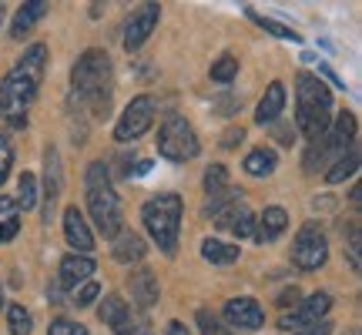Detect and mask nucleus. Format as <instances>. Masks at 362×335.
Here are the masks:
<instances>
[{"mask_svg": "<svg viewBox=\"0 0 362 335\" xmlns=\"http://www.w3.org/2000/svg\"><path fill=\"white\" fill-rule=\"evenodd\" d=\"M44 61H47V47H44V44H34V47L21 57V64L0 81V117H4L11 128H24L27 124V107L37 98L40 78H44Z\"/></svg>", "mask_w": 362, "mask_h": 335, "instance_id": "f257e3e1", "label": "nucleus"}, {"mask_svg": "<svg viewBox=\"0 0 362 335\" xmlns=\"http://www.w3.org/2000/svg\"><path fill=\"white\" fill-rule=\"evenodd\" d=\"M329 124H332V94L315 74L302 71L296 78V128L309 141H315L329 131Z\"/></svg>", "mask_w": 362, "mask_h": 335, "instance_id": "f03ea898", "label": "nucleus"}, {"mask_svg": "<svg viewBox=\"0 0 362 335\" xmlns=\"http://www.w3.org/2000/svg\"><path fill=\"white\" fill-rule=\"evenodd\" d=\"M111 81H115L111 57H107L104 51H98V47H90V51L81 54L78 64H74V71H71L74 94H81L98 117L107 114L104 107H107V101H111Z\"/></svg>", "mask_w": 362, "mask_h": 335, "instance_id": "7ed1b4c3", "label": "nucleus"}, {"mask_svg": "<svg viewBox=\"0 0 362 335\" xmlns=\"http://www.w3.org/2000/svg\"><path fill=\"white\" fill-rule=\"evenodd\" d=\"M84 184H88V211L98 232L104 238H117L121 235V201H117V192L111 188V171L104 161H94L84 175Z\"/></svg>", "mask_w": 362, "mask_h": 335, "instance_id": "20e7f679", "label": "nucleus"}, {"mask_svg": "<svg viewBox=\"0 0 362 335\" xmlns=\"http://www.w3.org/2000/svg\"><path fill=\"white\" fill-rule=\"evenodd\" d=\"M181 211H185V205H181V198L175 192L158 194L151 201H144V208H141L144 228H148V235L155 238L165 255H175V248H178Z\"/></svg>", "mask_w": 362, "mask_h": 335, "instance_id": "39448f33", "label": "nucleus"}, {"mask_svg": "<svg viewBox=\"0 0 362 335\" xmlns=\"http://www.w3.org/2000/svg\"><path fill=\"white\" fill-rule=\"evenodd\" d=\"M352 141H356V117H352L349 111H342V114L329 124V131H325L322 138H315V141L309 144V151H305V171L315 175L319 168L332 165L346 148H352Z\"/></svg>", "mask_w": 362, "mask_h": 335, "instance_id": "423d86ee", "label": "nucleus"}, {"mask_svg": "<svg viewBox=\"0 0 362 335\" xmlns=\"http://www.w3.org/2000/svg\"><path fill=\"white\" fill-rule=\"evenodd\" d=\"M198 134H194V128L185 121V117L171 114L165 124H161V131H158V155L168 158V161H175V165H181V161H192L194 155H198Z\"/></svg>", "mask_w": 362, "mask_h": 335, "instance_id": "0eeeda50", "label": "nucleus"}, {"mask_svg": "<svg viewBox=\"0 0 362 335\" xmlns=\"http://www.w3.org/2000/svg\"><path fill=\"white\" fill-rule=\"evenodd\" d=\"M325 258H329V242H325L322 228H319L315 221L302 225L296 235V242H292V261H296V269L319 271L325 265Z\"/></svg>", "mask_w": 362, "mask_h": 335, "instance_id": "6e6552de", "label": "nucleus"}, {"mask_svg": "<svg viewBox=\"0 0 362 335\" xmlns=\"http://www.w3.org/2000/svg\"><path fill=\"white\" fill-rule=\"evenodd\" d=\"M151 124H155V101L148 94H141V98H134L121 111V117H117V124H115V141H121V144L138 141Z\"/></svg>", "mask_w": 362, "mask_h": 335, "instance_id": "1a4fd4ad", "label": "nucleus"}, {"mask_svg": "<svg viewBox=\"0 0 362 335\" xmlns=\"http://www.w3.org/2000/svg\"><path fill=\"white\" fill-rule=\"evenodd\" d=\"M332 309V298H329V292H315V295L309 298H298V305L292 315H285L282 319V329L285 332H292V329H309V325L315 322H325V312Z\"/></svg>", "mask_w": 362, "mask_h": 335, "instance_id": "9d476101", "label": "nucleus"}, {"mask_svg": "<svg viewBox=\"0 0 362 335\" xmlns=\"http://www.w3.org/2000/svg\"><path fill=\"white\" fill-rule=\"evenodd\" d=\"M158 17H161V7L158 4H144L138 11L128 17V24H124V47L128 51H138L144 40L151 37V30L158 27Z\"/></svg>", "mask_w": 362, "mask_h": 335, "instance_id": "9b49d317", "label": "nucleus"}, {"mask_svg": "<svg viewBox=\"0 0 362 335\" xmlns=\"http://www.w3.org/2000/svg\"><path fill=\"white\" fill-rule=\"evenodd\" d=\"M225 319H228V325H238V329H262L265 325V312H262L259 298L242 295L225 305Z\"/></svg>", "mask_w": 362, "mask_h": 335, "instance_id": "f8f14e48", "label": "nucleus"}, {"mask_svg": "<svg viewBox=\"0 0 362 335\" xmlns=\"http://www.w3.org/2000/svg\"><path fill=\"white\" fill-rule=\"evenodd\" d=\"M98 319H101L104 325H111V332L115 335H131L138 325L131 322V309L128 302L121 295H107L101 302V309H98Z\"/></svg>", "mask_w": 362, "mask_h": 335, "instance_id": "ddd939ff", "label": "nucleus"}, {"mask_svg": "<svg viewBox=\"0 0 362 335\" xmlns=\"http://www.w3.org/2000/svg\"><path fill=\"white\" fill-rule=\"evenodd\" d=\"M64 235H67V245L74 248V255H88L94 248V235H90L88 221L78 211V205H71L64 211Z\"/></svg>", "mask_w": 362, "mask_h": 335, "instance_id": "4468645a", "label": "nucleus"}, {"mask_svg": "<svg viewBox=\"0 0 362 335\" xmlns=\"http://www.w3.org/2000/svg\"><path fill=\"white\" fill-rule=\"evenodd\" d=\"M215 225L225 228V232H232L235 238H252V235H255V215H252L242 201L232 208H225L221 215H215Z\"/></svg>", "mask_w": 362, "mask_h": 335, "instance_id": "2eb2a0df", "label": "nucleus"}, {"mask_svg": "<svg viewBox=\"0 0 362 335\" xmlns=\"http://www.w3.org/2000/svg\"><path fill=\"white\" fill-rule=\"evenodd\" d=\"M98 271V265H94V258L90 255H67L64 261H61V288H78V285L90 282V275Z\"/></svg>", "mask_w": 362, "mask_h": 335, "instance_id": "dca6fc26", "label": "nucleus"}, {"mask_svg": "<svg viewBox=\"0 0 362 335\" xmlns=\"http://www.w3.org/2000/svg\"><path fill=\"white\" fill-rule=\"evenodd\" d=\"M57 194H61V155L47 148V155H44V221H51V208Z\"/></svg>", "mask_w": 362, "mask_h": 335, "instance_id": "f3484780", "label": "nucleus"}, {"mask_svg": "<svg viewBox=\"0 0 362 335\" xmlns=\"http://www.w3.org/2000/svg\"><path fill=\"white\" fill-rule=\"evenodd\" d=\"M131 298H134V305L138 309H151L158 302V278L151 275V269H138V271H131Z\"/></svg>", "mask_w": 362, "mask_h": 335, "instance_id": "a211bd4d", "label": "nucleus"}, {"mask_svg": "<svg viewBox=\"0 0 362 335\" xmlns=\"http://www.w3.org/2000/svg\"><path fill=\"white\" fill-rule=\"evenodd\" d=\"M285 111V84L282 81H272L269 90H265V98L259 101V111H255V121L259 124H275Z\"/></svg>", "mask_w": 362, "mask_h": 335, "instance_id": "6ab92c4d", "label": "nucleus"}, {"mask_svg": "<svg viewBox=\"0 0 362 335\" xmlns=\"http://www.w3.org/2000/svg\"><path fill=\"white\" fill-rule=\"evenodd\" d=\"M288 228V215H285V208H279V205H272V208H265V215L259 218V228H255V242H275L279 235Z\"/></svg>", "mask_w": 362, "mask_h": 335, "instance_id": "aec40b11", "label": "nucleus"}, {"mask_svg": "<svg viewBox=\"0 0 362 335\" xmlns=\"http://www.w3.org/2000/svg\"><path fill=\"white\" fill-rule=\"evenodd\" d=\"M115 258L121 261V265H131V261H141L144 252H148V245H144V238L141 235H134V232H121L115 238Z\"/></svg>", "mask_w": 362, "mask_h": 335, "instance_id": "412c9836", "label": "nucleus"}, {"mask_svg": "<svg viewBox=\"0 0 362 335\" xmlns=\"http://www.w3.org/2000/svg\"><path fill=\"white\" fill-rule=\"evenodd\" d=\"M44 13H47V4H44V0H30V4H24V7L17 11V17H13L11 34H13L17 40H24L27 34L34 30V24H37Z\"/></svg>", "mask_w": 362, "mask_h": 335, "instance_id": "4be33fe9", "label": "nucleus"}, {"mask_svg": "<svg viewBox=\"0 0 362 335\" xmlns=\"http://www.w3.org/2000/svg\"><path fill=\"white\" fill-rule=\"evenodd\" d=\"M356 171H359V148L352 144V148H346V151L332 161V168H325V181H329V184H339V181L352 178Z\"/></svg>", "mask_w": 362, "mask_h": 335, "instance_id": "5701e85b", "label": "nucleus"}, {"mask_svg": "<svg viewBox=\"0 0 362 335\" xmlns=\"http://www.w3.org/2000/svg\"><path fill=\"white\" fill-rule=\"evenodd\" d=\"M202 258L211 261V265H232V261H238V245H228V242H218V238H205L202 242Z\"/></svg>", "mask_w": 362, "mask_h": 335, "instance_id": "b1692460", "label": "nucleus"}, {"mask_svg": "<svg viewBox=\"0 0 362 335\" xmlns=\"http://www.w3.org/2000/svg\"><path fill=\"white\" fill-rule=\"evenodd\" d=\"M275 165H279V158H275L272 148H255V151L245 158V171L252 175V178H265V175H272Z\"/></svg>", "mask_w": 362, "mask_h": 335, "instance_id": "393cba45", "label": "nucleus"}, {"mask_svg": "<svg viewBox=\"0 0 362 335\" xmlns=\"http://www.w3.org/2000/svg\"><path fill=\"white\" fill-rule=\"evenodd\" d=\"M17 232H21V218H17V201L0 194V245H4V242H11Z\"/></svg>", "mask_w": 362, "mask_h": 335, "instance_id": "a878e982", "label": "nucleus"}, {"mask_svg": "<svg viewBox=\"0 0 362 335\" xmlns=\"http://www.w3.org/2000/svg\"><path fill=\"white\" fill-rule=\"evenodd\" d=\"M17 198H13V201H17V208H24V211H30V208L37 205V178H34V175H30V171H24V175H21V181H17Z\"/></svg>", "mask_w": 362, "mask_h": 335, "instance_id": "bb28decb", "label": "nucleus"}, {"mask_svg": "<svg viewBox=\"0 0 362 335\" xmlns=\"http://www.w3.org/2000/svg\"><path fill=\"white\" fill-rule=\"evenodd\" d=\"M235 78H238V57L221 54L218 61L211 64V81H215V84H232Z\"/></svg>", "mask_w": 362, "mask_h": 335, "instance_id": "cd10ccee", "label": "nucleus"}, {"mask_svg": "<svg viewBox=\"0 0 362 335\" xmlns=\"http://www.w3.org/2000/svg\"><path fill=\"white\" fill-rule=\"evenodd\" d=\"M238 198H242V188H238V192H235V188H225L221 194H211L205 201V218H215V215H221L225 208L238 205Z\"/></svg>", "mask_w": 362, "mask_h": 335, "instance_id": "c85d7f7f", "label": "nucleus"}, {"mask_svg": "<svg viewBox=\"0 0 362 335\" xmlns=\"http://www.w3.org/2000/svg\"><path fill=\"white\" fill-rule=\"evenodd\" d=\"M228 188V171H225V165H211L205 171V192H208V198L211 194H221Z\"/></svg>", "mask_w": 362, "mask_h": 335, "instance_id": "c756f323", "label": "nucleus"}, {"mask_svg": "<svg viewBox=\"0 0 362 335\" xmlns=\"http://www.w3.org/2000/svg\"><path fill=\"white\" fill-rule=\"evenodd\" d=\"M248 17L255 20L259 27H265L269 34H275V37H282V40H298V34L292 30V27H285V24H279V20H269V17H262V13H255V11H248Z\"/></svg>", "mask_w": 362, "mask_h": 335, "instance_id": "7c9ffc66", "label": "nucleus"}, {"mask_svg": "<svg viewBox=\"0 0 362 335\" xmlns=\"http://www.w3.org/2000/svg\"><path fill=\"white\" fill-rule=\"evenodd\" d=\"M7 322H11V335H27L30 332V312L24 305H11L7 309Z\"/></svg>", "mask_w": 362, "mask_h": 335, "instance_id": "2f4dec72", "label": "nucleus"}, {"mask_svg": "<svg viewBox=\"0 0 362 335\" xmlns=\"http://www.w3.org/2000/svg\"><path fill=\"white\" fill-rule=\"evenodd\" d=\"M194 322H198V329H202V335H232L225 325L211 315L208 309H198V315H194Z\"/></svg>", "mask_w": 362, "mask_h": 335, "instance_id": "473e14b6", "label": "nucleus"}, {"mask_svg": "<svg viewBox=\"0 0 362 335\" xmlns=\"http://www.w3.org/2000/svg\"><path fill=\"white\" fill-rule=\"evenodd\" d=\"M11 165H13V144H11V138H7V131L0 128V184L11 175Z\"/></svg>", "mask_w": 362, "mask_h": 335, "instance_id": "72a5a7b5", "label": "nucleus"}, {"mask_svg": "<svg viewBox=\"0 0 362 335\" xmlns=\"http://www.w3.org/2000/svg\"><path fill=\"white\" fill-rule=\"evenodd\" d=\"M98 295H101L98 282H84L81 288H74V305H78V309H88V305H90V302H94Z\"/></svg>", "mask_w": 362, "mask_h": 335, "instance_id": "f704fd0d", "label": "nucleus"}, {"mask_svg": "<svg viewBox=\"0 0 362 335\" xmlns=\"http://www.w3.org/2000/svg\"><path fill=\"white\" fill-rule=\"evenodd\" d=\"M47 335H88V329L78 322H71V319H54Z\"/></svg>", "mask_w": 362, "mask_h": 335, "instance_id": "c9c22d12", "label": "nucleus"}, {"mask_svg": "<svg viewBox=\"0 0 362 335\" xmlns=\"http://www.w3.org/2000/svg\"><path fill=\"white\" fill-rule=\"evenodd\" d=\"M242 141H245V131H242V128L225 131V138H221V144H225V148H235V144H242Z\"/></svg>", "mask_w": 362, "mask_h": 335, "instance_id": "e433bc0d", "label": "nucleus"}, {"mask_svg": "<svg viewBox=\"0 0 362 335\" xmlns=\"http://www.w3.org/2000/svg\"><path fill=\"white\" fill-rule=\"evenodd\" d=\"M296 335H332V322H315V325H309V329H302V332H296Z\"/></svg>", "mask_w": 362, "mask_h": 335, "instance_id": "4c0bfd02", "label": "nucleus"}, {"mask_svg": "<svg viewBox=\"0 0 362 335\" xmlns=\"http://www.w3.org/2000/svg\"><path fill=\"white\" fill-rule=\"evenodd\" d=\"M298 288H288V292H282V298H279V305H298Z\"/></svg>", "mask_w": 362, "mask_h": 335, "instance_id": "58836bf2", "label": "nucleus"}, {"mask_svg": "<svg viewBox=\"0 0 362 335\" xmlns=\"http://www.w3.org/2000/svg\"><path fill=\"white\" fill-rule=\"evenodd\" d=\"M165 335H192V332H188V329H185V325H181V322H168V329H165Z\"/></svg>", "mask_w": 362, "mask_h": 335, "instance_id": "ea45409f", "label": "nucleus"}, {"mask_svg": "<svg viewBox=\"0 0 362 335\" xmlns=\"http://www.w3.org/2000/svg\"><path fill=\"white\" fill-rule=\"evenodd\" d=\"M279 141H282V144H292L296 138H292V131H288V128H282V131H279Z\"/></svg>", "mask_w": 362, "mask_h": 335, "instance_id": "a19ab883", "label": "nucleus"}, {"mask_svg": "<svg viewBox=\"0 0 362 335\" xmlns=\"http://www.w3.org/2000/svg\"><path fill=\"white\" fill-rule=\"evenodd\" d=\"M131 335H151V332H148V325H141V329H134Z\"/></svg>", "mask_w": 362, "mask_h": 335, "instance_id": "79ce46f5", "label": "nucleus"}, {"mask_svg": "<svg viewBox=\"0 0 362 335\" xmlns=\"http://www.w3.org/2000/svg\"><path fill=\"white\" fill-rule=\"evenodd\" d=\"M0 309H4V292H0Z\"/></svg>", "mask_w": 362, "mask_h": 335, "instance_id": "37998d69", "label": "nucleus"}, {"mask_svg": "<svg viewBox=\"0 0 362 335\" xmlns=\"http://www.w3.org/2000/svg\"><path fill=\"white\" fill-rule=\"evenodd\" d=\"M0 20H4V7H0Z\"/></svg>", "mask_w": 362, "mask_h": 335, "instance_id": "c03bdc74", "label": "nucleus"}]
</instances>
